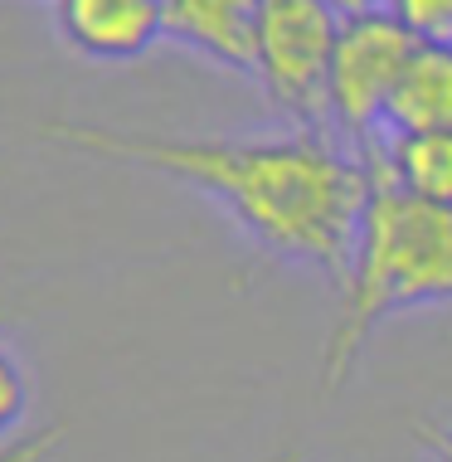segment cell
I'll return each instance as SVG.
<instances>
[{"label": "cell", "instance_id": "6da1fadb", "mask_svg": "<svg viewBox=\"0 0 452 462\" xmlns=\"http://www.w3.org/2000/svg\"><path fill=\"white\" fill-rule=\"evenodd\" d=\"M44 136L69 152L195 185L278 258L317 268L331 287H346L350 278L370 171L321 132L234 142V136H161L93 122H44Z\"/></svg>", "mask_w": 452, "mask_h": 462}, {"label": "cell", "instance_id": "7a4b0ae2", "mask_svg": "<svg viewBox=\"0 0 452 462\" xmlns=\"http://www.w3.org/2000/svg\"><path fill=\"white\" fill-rule=\"evenodd\" d=\"M360 161L370 171V199L365 219H360L355 263L341 287V317L326 336V390H341V380L355 370L374 327H384L389 317L409 307L452 302V209L409 195L389 176L380 136L360 146Z\"/></svg>", "mask_w": 452, "mask_h": 462}, {"label": "cell", "instance_id": "3957f363", "mask_svg": "<svg viewBox=\"0 0 452 462\" xmlns=\"http://www.w3.org/2000/svg\"><path fill=\"white\" fill-rule=\"evenodd\" d=\"M341 15L331 0H263L254 73L301 132L331 122V59Z\"/></svg>", "mask_w": 452, "mask_h": 462}, {"label": "cell", "instance_id": "277c9868", "mask_svg": "<svg viewBox=\"0 0 452 462\" xmlns=\"http://www.w3.org/2000/svg\"><path fill=\"white\" fill-rule=\"evenodd\" d=\"M419 40L394 15H355L341 20V40L331 59V122L355 146L380 136V122L399 93Z\"/></svg>", "mask_w": 452, "mask_h": 462}, {"label": "cell", "instance_id": "5b68a950", "mask_svg": "<svg viewBox=\"0 0 452 462\" xmlns=\"http://www.w3.org/2000/svg\"><path fill=\"white\" fill-rule=\"evenodd\" d=\"M69 49L97 64H132L166 34L161 0H54Z\"/></svg>", "mask_w": 452, "mask_h": 462}, {"label": "cell", "instance_id": "8992f818", "mask_svg": "<svg viewBox=\"0 0 452 462\" xmlns=\"http://www.w3.org/2000/svg\"><path fill=\"white\" fill-rule=\"evenodd\" d=\"M258 5L263 0H161L166 34L224 69L254 73L258 59Z\"/></svg>", "mask_w": 452, "mask_h": 462}, {"label": "cell", "instance_id": "52a82bcc", "mask_svg": "<svg viewBox=\"0 0 452 462\" xmlns=\"http://www.w3.org/2000/svg\"><path fill=\"white\" fill-rule=\"evenodd\" d=\"M389 132H443L452 127V44H423L413 49L399 93L384 112Z\"/></svg>", "mask_w": 452, "mask_h": 462}, {"label": "cell", "instance_id": "ba28073f", "mask_svg": "<svg viewBox=\"0 0 452 462\" xmlns=\"http://www.w3.org/2000/svg\"><path fill=\"white\" fill-rule=\"evenodd\" d=\"M389 176L409 195L452 209V127L443 132H389L384 142Z\"/></svg>", "mask_w": 452, "mask_h": 462}, {"label": "cell", "instance_id": "9c48e42d", "mask_svg": "<svg viewBox=\"0 0 452 462\" xmlns=\"http://www.w3.org/2000/svg\"><path fill=\"white\" fill-rule=\"evenodd\" d=\"M394 15L413 40L423 44H452V0H389Z\"/></svg>", "mask_w": 452, "mask_h": 462}, {"label": "cell", "instance_id": "30bf717a", "mask_svg": "<svg viewBox=\"0 0 452 462\" xmlns=\"http://www.w3.org/2000/svg\"><path fill=\"white\" fill-rule=\"evenodd\" d=\"M24 409H30V384H24V370H20V360L0 346V443L15 433V423L24 419Z\"/></svg>", "mask_w": 452, "mask_h": 462}, {"label": "cell", "instance_id": "8fae6325", "mask_svg": "<svg viewBox=\"0 0 452 462\" xmlns=\"http://www.w3.org/2000/svg\"><path fill=\"white\" fill-rule=\"evenodd\" d=\"M59 443H64V423H49L34 433H15L0 443V462H54Z\"/></svg>", "mask_w": 452, "mask_h": 462}, {"label": "cell", "instance_id": "7c38bea8", "mask_svg": "<svg viewBox=\"0 0 452 462\" xmlns=\"http://www.w3.org/2000/svg\"><path fill=\"white\" fill-rule=\"evenodd\" d=\"M331 10L341 20H355V15H384L389 0H331Z\"/></svg>", "mask_w": 452, "mask_h": 462}, {"label": "cell", "instance_id": "4fadbf2b", "mask_svg": "<svg viewBox=\"0 0 452 462\" xmlns=\"http://www.w3.org/2000/svg\"><path fill=\"white\" fill-rule=\"evenodd\" d=\"M419 443L429 448L433 462H452V433H438V429H419Z\"/></svg>", "mask_w": 452, "mask_h": 462}, {"label": "cell", "instance_id": "5bb4252c", "mask_svg": "<svg viewBox=\"0 0 452 462\" xmlns=\"http://www.w3.org/2000/svg\"><path fill=\"white\" fill-rule=\"evenodd\" d=\"M278 462H301V457H297V453H287V457H278Z\"/></svg>", "mask_w": 452, "mask_h": 462}]
</instances>
